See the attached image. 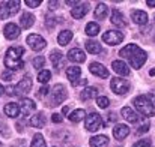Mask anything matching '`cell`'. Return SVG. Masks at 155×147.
I'll use <instances>...</instances> for the list:
<instances>
[{"label":"cell","mask_w":155,"mask_h":147,"mask_svg":"<svg viewBox=\"0 0 155 147\" xmlns=\"http://www.w3.org/2000/svg\"><path fill=\"white\" fill-rule=\"evenodd\" d=\"M50 60L53 62V65H54V68L56 69H59L62 65H63V56H62V53L60 51H51V54H50Z\"/></svg>","instance_id":"83f0119b"},{"label":"cell","mask_w":155,"mask_h":147,"mask_svg":"<svg viewBox=\"0 0 155 147\" xmlns=\"http://www.w3.org/2000/svg\"><path fill=\"white\" fill-rule=\"evenodd\" d=\"M20 32H21L20 27L17 24H14V23H8L5 26V29H3L5 38H8V39H17L20 36Z\"/></svg>","instance_id":"7c38bea8"},{"label":"cell","mask_w":155,"mask_h":147,"mask_svg":"<svg viewBox=\"0 0 155 147\" xmlns=\"http://www.w3.org/2000/svg\"><path fill=\"white\" fill-rule=\"evenodd\" d=\"M89 71H91L94 75L100 77V78H107V77H108V69H107L104 65L98 63V62H92V63L89 65Z\"/></svg>","instance_id":"8fae6325"},{"label":"cell","mask_w":155,"mask_h":147,"mask_svg":"<svg viewBox=\"0 0 155 147\" xmlns=\"http://www.w3.org/2000/svg\"><path fill=\"white\" fill-rule=\"evenodd\" d=\"M33 23H35V17H33V14H30V12H24V14L21 15L20 24H21L23 29H30V27L33 26Z\"/></svg>","instance_id":"7402d4cb"},{"label":"cell","mask_w":155,"mask_h":147,"mask_svg":"<svg viewBox=\"0 0 155 147\" xmlns=\"http://www.w3.org/2000/svg\"><path fill=\"white\" fill-rule=\"evenodd\" d=\"M27 44H29V47L33 50V51H41V50L45 48V45H47L45 39H44L42 36L36 35V33L27 36Z\"/></svg>","instance_id":"ba28073f"},{"label":"cell","mask_w":155,"mask_h":147,"mask_svg":"<svg viewBox=\"0 0 155 147\" xmlns=\"http://www.w3.org/2000/svg\"><path fill=\"white\" fill-rule=\"evenodd\" d=\"M148 6H155V0H148Z\"/></svg>","instance_id":"c3c4849f"},{"label":"cell","mask_w":155,"mask_h":147,"mask_svg":"<svg viewBox=\"0 0 155 147\" xmlns=\"http://www.w3.org/2000/svg\"><path fill=\"white\" fill-rule=\"evenodd\" d=\"M71 39H72V32H69V30H62V32L57 35V42H59V45H62V47L68 45Z\"/></svg>","instance_id":"603a6c76"},{"label":"cell","mask_w":155,"mask_h":147,"mask_svg":"<svg viewBox=\"0 0 155 147\" xmlns=\"http://www.w3.org/2000/svg\"><path fill=\"white\" fill-rule=\"evenodd\" d=\"M51 120L54 122V123H60V122H62V116L57 114V113H54V114L51 116Z\"/></svg>","instance_id":"60d3db41"},{"label":"cell","mask_w":155,"mask_h":147,"mask_svg":"<svg viewBox=\"0 0 155 147\" xmlns=\"http://www.w3.org/2000/svg\"><path fill=\"white\" fill-rule=\"evenodd\" d=\"M32 80L29 78V77H24V78H21V81L14 87V90H15V95L17 96H21V95H26V93H29L30 92V89H32Z\"/></svg>","instance_id":"9c48e42d"},{"label":"cell","mask_w":155,"mask_h":147,"mask_svg":"<svg viewBox=\"0 0 155 147\" xmlns=\"http://www.w3.org/2000/svg\"><path fill=\"white\" fill-rule=\"evenodd\" d=\"M2 77H3V80L9 81V80L12 78V74H11V72H3V75H2Z\"/></svg>","instance_id":"7dc6e473"},{"label":"cell","mask_w":155,"mask_h":147,"mask_svg":"<svg viewBox=\"0 0 155 147\" xmlns=\"http://www.w3.org/2000/svg\"><path fill=\"white\" fill-rule=\"evenodd\" d=\"M148 131H149V120H145L143 126H140V128H139L137 134H145V132H148Z\"/></svg>","instance_id":"74e56055"},{"label":"cell","mask_w":155,"mask_h":147,"mask_svg":"<svg viewBox=\"0 0 155 147\" xmlns=\"http://www.w3.org/2000/svg\"><path fill=\"white\" fill-rule=\"evenodd\" d=\"M134 107L145 117H152V116H155V104L146 95L137 96V98L134 99Z\"/></svg>","instance_id":"3957f363"},{"label":"cell","mask_w":155,"mask_h":147,"mask_svg":"<svg viewBox=\"0 0 155 147\" xmlns=\"http://www.w3.org/2000/svg\"><path fill=\"white\" fill-rule=\"evenodd\" d=\"M8 17H9V14H8V9H6V3L0 2V20H5Z\"/></svg>","instance_id":"8d00e7d4"},{"label":"cell","mask_w":155,"mask_h":147,"mask_svg":"<svg viewBox=\"0 0 155 147\" xmlns=\"http://www.w3.org/2000/svg\"><path fill=\"white\" fill-rule=\"evenodd\" d=\"M110 87L111 90L116 93V95H125L128 90H130V83L124 78H113L111 83H110Z\"/></svg>","instance_id":"5b68a950"},{"label":"cell","mask_w":155,"mask_h":147,"mask_svg":"<svg viewBox=\"0 0 155 147\" xmlns=\"http://www.w3.org/2000/svg\"><path fill=\"white\" fill-rule=\"evenodd\" d=\"M98 93V89L97 87H86L83 92H81V101H87V99L97 96Z\"/></svg>","instance_id":"4dcf8cb0"},{"label":"cell","mask_w":155,"mask_h":147,"mask_svg":"<svg viewBox=\"0 0 155 147\" xmlns=\"http://www.w3.org/2000/svg\"><path fill=\"white\" fill-rule=\"evenodd\" d=\"M151 75H155V69H151V72H149Z\"/></svg>","instance_id":"f907efd6"},{"label":"cell","mask_w":155,"mask_h":147,"mask_svg":"<svg viewBox=\"0 0 155 147\" xmlns=\"http://www.w3.org/2000/svg\"><path fill=\"white\" fill-rule=\"evenodd\" d=\"M48 6H50V9H51V11H54L56 8H59V2L51 0V2H48Z\"/></svg>","instance_id":"b9f144b4"},{"label":"cell","mask_w":155,"mask_h":147,"mask_svg":"<svg viewBox=\"0 0 155 147\" xmlns=\"http://www.w3.org/2000/svg\"><path fill=\"white\" fill-rule=\"evenodd\" d=\"M103 126V119L98 113H91L89 116H86V129L91 132L98 131Z\"/></svg>","instance_id":"8992f818"},{"label":"cell","mask_w":155,"mask_h":147,"mask_svg":"<svg viewBox=\"0 0 155 147\" xmlns=\"http://www.w3.org/2000/svg\"><path fill=\"white\" fill-rule=\"evenodd\" d=\"M119 56H122L124 59H128L130 60V65L133 68H136V69H140L145 65L146 59H148L146 51H143L136 44H130V45L124 47V48L119 51Z\"/></svg>","instance_id":"6da1fadb"},{"label":"cell","mask_w":155,"mask_h":147,"mask_svg":"<svg viewBox=\"0 0 155 147\" xmlns=\"http://www.w3.org/2000/svg\"><path fill=\"white\" fill-rule=\"evenodd\" d=\"M111 68H113V71H114L117 75H124V77L130 75V68H128V65H127L125 62H122V60H114V62L111 63Z\"/></svg>","instance_id":"5bb4252c"},{"label":"cell","mask_w":155,"mask_h":147,"mask_svg":"<svg viewBox=\"0 0 155 147\" xmlns=\"http://www.w3.org/2000/svg\"><path fill=\"white\" fill-rule=\"evenodd\" d=\"M32 147H47V144H45V140H44V137H42L41 134H36V135L33 137Z\"/></svg>","instance_id":"836d02e7"},{"label":"cell","mask_w":155,"mask_h":147,"mask_svg":"<svg viewBox=\"0 0 155 147\" xmlns=\"http://www.w3.org/2000/svg\"><path fill=\"white\" fill-rule=\"evenodd\" d=\"M120 114H122V117H124L127 122H130V123H136V122H139V119H140V116H139L133 108H130V107H124L122 111H120Z\"/></svg>","instance_id":"9a60e30c"},{"label":"cell","mask_w":155,"mask_h":147,"mask_svg":"<svg viewBox=\"0 0 155 147\" xmlns=\"http://www.w3.org/2000/svg\"><path fill=\"white\" fill-rule=\"evenodd\" d=\"M26 5L29 8H36V6L41 5V0H26Z\"/></svg>","instance_id":"ab89813d"},{"label":"cell","mask_w":155,"mask_h":147,"mask_svg":"<svg viewBox=\"0 0 155 147\" xmlns=\"http://www.w3.org/2000/svg\"><path fill=\"white\" fill-rule=\"evenodd\" d=\"M87 12H89V3H80L78 6L72 8V11H71V17L75 18V20H81Z\"/></svg>","instance_id":"4fadbf2b"},{"label":"cell","mask_w":155,"mask_h":147,"mask_svg":"<svg viewBox=\"0 0 155 147\" xmlns=\"http://www.w3.org/2000/svg\"><path fill=\"white\" fill-rule=\"evenodd\" d=\"M68 59L71 62H75V63H83L86 60V56L80 48H72L68 51Z\"/></svg>","instance_id":"2e32d148"},{"label":"cell","mask_w":155,"mask_h":147,"mask_svg":"<svg viewBox=\"0 0 155 147\" xmlns=\"http://www.w3.org/2000/svg\"><path fill=\"white\" fill-rule=\"evenodd\" d=\"M0 147H2V143H0Z\"/></svg>","instance_id":"816d5d0a"},{"label":"cell","mask_w":155,"mask_h":147,"mask_svg":"<svg viewBox=\"0 0 155 147\" xmlns=\"http://www.w3.org/2000/svg\"><path fill=\"white\" fill-rule=\"evenodd\" d=\"M131 20H133L136 24L145 26V24L148 23V14L143 12V11H133V14H131Z\"/></svg>","instance_id":"d6986e66"},{"label":"cell","mask_w":155,"mask_h":147,"mask_svg":"<svg viewBox=\"0 0 155 147\" xmlns=\"http://www.w3.org/2000/svg\"><path fill=\"white\" fill-rule=\"evenodd\" d=\"M66 75H68V78L74 83V81H77L78 77L81 75V69H80L78 66H69V68L66 69Z\"/></svg>","instance_id":"f1b7e54d"},{"label":"cell","mask_w":155,"mask_h":147,"mask_svg":"<svg viewBox=\"0 0 155 147\" xmlns=\"http://www.w3.org/2000/svg\"><path fill=\"white\" fill-rule=\"evenodd\" d=\"M66 98H68L66 87H65L63 84H56L51 92V104H50V105H59V104H62Z\"/></svg>","instance_id":"277c9868"},{"label":"cell","mask_w":155,"mask_h":147,"mask_svg":"<svg viewBox=\"0 0 155 147\" xmlns=\"http://www.w3.org/2000/svg\"><path fill=\"white\" fill-rule=\"evenodd\" d=\"M91 147H107L108 146V138L107 135H95L89 141Z\"/></svg>","instance_id":"44dd1931"},{"label":"cell","mask_w":155,"mask_h":147,"mask_svg":"<svg viewBox=\"0 0 155 147\" xmlns=\"http://www.w3.org/2000/svg\"><path fill=\"white\" fill-rule=\"evenodd\" d=\"M5 114H6L8 117H12V119L18 117V114H20V107H18V104H15V102L6 104V105H5Z\"/></svg>","instance_id":"ffe728a7"},{"label":"cell","mask_w":155,"mask_h":147,"mask_svg":"<svg viewBox=\"0 0 155 147\" xmlns=\"http://www.w3.org/2000/svg\"><path fill=\"white\" fill-rule=\"evenodd\" d=\"M86 33H87L89 36H97V35L100 33V26H98L97 23H94V21L87 23V24H86Z\"/></svg>","instance_id":"1f68e13d"},{"label":"cell","mask_w":155,"mask_h":147,"mask_svg":"<svg viewBox=\"0 0 155 147\" xmlns=\"http://www.w3.org/2000/svg\"><path fill=\"white\" fill-rule=\"evenodd\" d=\"M107 14H108V6H107L105 3H100V5L95 8V12H94L95 18H98V20H104V18L107 17Z\"/></svg>","instance_id":"4316f807"},{"label":"cell","mask_w":155,"mask_h":147,"mask_svg":"<svg viewBox=\"0 0 155 147\" xmlns=\"http://www.w3.org/2000/svg\"><path fill=\"white\" fill-rule=\"evenodd\" d=\"M20 111H21V114L24 116V117H27V116H30L33 111H35V108H36V104L32 101V99H21V102H20Z\"/></svg>","instance_id":"30bf717a"},{"label":"cell","mask_w":155,"mask_h":147,"mask_svg":"<svg viewBox=\"0 0 155 147\" xmlns=\"http://www.w3.org/2000/svg\"><path fill=\"white\" fill-rule=\"evenodd\" d=\"M128 134H130V128L127 125H116L113 128V137L116 140H124Z\"/></svg>","instance_id":"ac0fdd59"},{"label":"cell","mask_w":155,"mask_h":147,"mask_svg":"<svg viewBox=\"0 0 155 147\" xmlns=\"http://www.w3.org/2000/svg\"><path fill=\"white\" fill-rule=\"evenodd\" d=\"M86 84H87V80H81V81H74L72 83L74 87H77V86H86Z\"/></svg>","instance_id":"7bdbcfd3"},{"label":"cell","mask_w":155,"mask_h":147,"mask_svg":"<svg viewBox=\"0 0 155 147\" xmlns=\"http://www.w3.org/2000/svg\"><path fill=\"white\" fill-rule=\"evenodd\" d=\"M44 65H45V57L38 56V57H35V59H33V68L41 69V68H44Z\"/></svg>","instance_id":"e575fe53"},{"label":"cell","mask_w":155,"mask_h":147,"mask_svg":"<svg viewBox=\"0 0 155 147\" xmlns=\"http://www.w3.org/2000/svg\"><path fill=\"white\" fill-rule=\"evenodd\" d=\"M80 3H81V2H77V0H68V2H66L68 6H78Z\"/></svg>","instance_id":"bcb514c9"},{"label":"cell","mask_w":155,"mask_h":147,"mask_svg":"<svg viewBox=\"0 0 155 147\" xmlns=\"http://www.w3.org/2000/svg\"><path fill=\"white\" fill-rule=\"evenodd\" d=\"M68 117H69V120H71L72 123H78V122H81V120L86 117V111L81 110V108H78V110H74Z\"/></svg>","instance_id":"484cf974"},{"label":"cell","mask_w":155,"mask_h":147,"mask_svg":"<svg viewBox=\"0 0 155 147\" xmlns=\"http://www.w3.org/2000/svg\"><path fill=\"white\" fill-rule=\"evenodd\" d=\"M50 78H51V72H50V71H47V69L39 71V74H38V81H39V83L47 84V83L50 81Z\"/></svg>","instance_id":"d6a6232c"},{"label":"cell","mask_w":155,"mask_h":147,"mask_svg":"<svg viewBox=\"0 0 155 147\" xmlns=\"http://www.w3.org/2000/svg\"><path fill=\"white\" fill-rule=\"evenodd\" d=\"M97 105L100 108H107L110 105V101H108V98H105V96H100V98L97 99Z\"/></svg>","instance_id":"d590c367"},{"label":"cell","mask_w":155,"mask_h":147,"mask_svg":"<svg viewBox=\"0 0 155 147\" xmlns=\"http://www.w3.org/2000/svg\"><path fill=\"white\" fill-rule=\"evenodd\" d=\"M5 92H6L8 95H11V96H14V95H15V90H14V87H12V86H8V87L5 89Z\"/></svg>","instance_id":"ee69618b"},{"label":"cell","mask_w":155,"mask_h":147,"mask_svg":"<svg viewBox=\"0 0 155 147\" xmlns=\"http://www.w3.org/2000/svg\"><path fill=\"white\" fill-rule=\"evenodd\" d=\"M103 41L108 45H117L124 41V35L117 30H107L103 35Z\"/></svg>","instance_id":"52a82bcc"},{"label":"cell","mask_w":155,"mask_h":147,"mask_svg":"<svg viewBox=\"0 0 155 147\" xmlns=\"http://www.w3.org/2000/svg\"><path fill=\"white\" fill-rule=\"evenodd\" d=\"M3 90H5V89H3V87H2V84H0V96L3 95Z\"/></svg>","instance_id":"681fc988"},{"label":"cell","mask_w":155,"mask_h":147,"mask_svg":"<svg viewBox=\"0 0 155 147\" xmlns=\"http://www.w3.org/2000/svg\"><path fill=\"white\" fill-rule=\"evenodd\" d=\"M45 114L44 113H38V114H35L32 119H30V125L33 126V128H42V126H45Z\"/></svg>","instance_id":"cb8c5ba5"},{"label":"cell","mask_w":155,"mask_h":147,"mask_svg":"<svg viewBox=\"0 0 155 147\" xmlns=\"http://www.w3.org/2000/svg\"><path fill=\"white\" fill-rule=\"evenodd\" d=\"M48 90H50V89H48V86H45V87H42V89L39 90V93H38V95H39V96L42 98L44 95H47V93H48Z\"/></svg>","instance_id":"f6af8a7d"},{"label":"cell","mask_w":155,"mask_h":147,"mask_svg":"<svg viewBox=\"0 0 155 147\" xmlns=\"http://www.w3.org/2000/svg\"><path fill=\"white\" fill-rule=\"evenodd\" d=\"M111 23L114 26H117V27H125L128 24L127 20H125V17L122 15V12L117 11V9H113L111 11Z\"/></svg>","instance_id":"e0dca14e"},{"label":"cell","mask_w":155,"mask_h":147,"mask_svg":"<svg viewBox=\"0 0 155 147\" xmlns=\"http://www.w3.org/2000/svg\"><path fill=\"white\" fill-rule=\"evenodd\" d=\"M133 147H152V144H151V141H149V140H142V141L136 143Z\"/></svg>","instance_id":"f35d334b"},{"label":"cell","mask_w":155,"mask_h":147,"mask_svg":"<svg viewBox=\"0 0 155 147\" xmlns=\"http://www.w3.org/2000/svg\"><path fill=\"white\" fill-rule=\"evenodd\" d=\"M24 54V48L23 47H11L6 51L5 56V66L11 71H17L21 69L24 66V62L21 59V56Z\"/></svg>","instance_id":"7a4b0ae2"},{"label":"cell","mask_w":155,"mask_h":147,"mask_svg":"<svg viewBox=\"0 0 155 147\" xmlns=\"http://www.w3.org/2000/svg\"><path fill=\"white\" fill-rule=\"evenodd\" d=\"M86 50L91 53V54H100L101 51H103V47H101V44H98L97 41H92V39H89V41H86Z\"/></svg>","instance_id":"d4e9b609"},{"label":"cell","mask_w":155,"mask_h":147,"mask_svg":"<svg viewBox=\"0 0 155 147\" xmlns=\"http://www.w3.org/2000/svg\"><path fill=\"white\" fill-rule=\"evenodd\" d=\"M5 3H6V9H8L9 17L15 15L20 11V2L18 0H9V2H5Z\"/></svg>","instance_id":"f546056e"}]
</instances>
